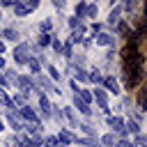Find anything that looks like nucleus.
Wrapping results in <instances>:
<instances>
[{
	"mask_svg": "<svg viewBox=\"0 0 147 147\" xmlns=\"http://www.w3.org/2000/svg\"><path fill=\"white\" fill-rule=\"evenodd\" d=\"M37 7H39V0H28V2H21V0H18V2H14L11 9H14L16 16H28V14H30L32 9H37Z\"/></svg>",
	"mask_w": 147,
	"mask_h": 147,
	"instance_id": "f257e3e1",
	"label": "nucleus"
},
{
	"mask_svg": "<svg viewBox=\"0 0 147 147\" xmlns=\"http://www.w3.org/2000/svg\"><path fill=\"white\" fill-rule=\"evenodd\" d=\"M28 48H30L28 44H21V46L14 48V62H16V64H28V60H30Z\"/></svg>",
	"mask_w": 147,
	"mask_h": 147,
	"instance_id": "f03ea898",
	"label": "nucleus"
},
{
	"mask_svg": "<svg viewBox=\"0 0 147 147\" xmlns=\"http://www.w3.org/2000/svg\"><path fill=\"white\" fill-rule=\"evenodd\" d=\"M92 99L99 103V108L103 110V113H108V94H106V90H101V87H96L94 92H92Z\"/></svg>",
	"mask_w": 147,
	"mask_h": 147,
	"instance_id": "7ed1b4c3",
	"label": "nucleus"
},
{
	"mask_svg": "<svg viewBox=\"0 0 147 147\" xmlns=\"http://www.w3.org/2000/svg\"><path fill=\"white\" fill-rule=\"evenodd\" d=\"M122 11H124V9H122V5H115V7L108 11V18H106V23H108L110 28H115V25L122 21Z\"/></svg>",
	"mask_w": 147,
	"mask_h": 147,
	"instance_id": "20e7f679",
	"label": "nucleus"
},
{
	"mask_svg": "<svg viewBox=\"0 0 147 147\" xmlns=\"http://www.w3.org/2000/svg\"><path fill=\"white\" fill-rule=\"evenodd\" d=\"M106 122H108V126H110L115 133L124 136V122H126V119H122V117H117V115H113V117L108 115V117H106Z\"/></svg>",
	"mask_w": 147,
	"mask_h": 147,
	"instance_id": "39448f33",
	"label": "nucleus"
},
{
	"mask_svg": "<svg viewBox=\"0 0 147 147\" xmlns=\"http://www.w3.org/2000/svg\"><path fill=\"white\" fill-rule=\"evenodd\" d=\"M115 30H117V34H119L122 39H129V37H131V32H133V28H131V25H129L124 18H122V21L115 25Z\"/></svg>",
	"mask_w": 147,
	"mask_h": 147,
	"instance_id": "423d86ee",
	"label": "nucleus"
},
{
	"mask_svg": "<svg viewBox=\"0 0 147 147\" xmlns=\"http://www.w3.org/2000/svg\"><path fill=\"white\" fill-rule=\"evenodd\" d=\"M18 115H21L23 119H28L30 124H34V122H39V119H37V113H34V108H30V106H21V110H18Z\"/></svg>",
	"mask_w": 147,
	"mask_h": 147,
	"instance_id": "0eeeda50",
	"label": "nucleus"
},
{
	"mask_svg": "<svg viewBox=\"0 0 147 147\" xmlns=\"http://www.w3.org/2000/svg\"><path fill=\"white\" fill-rule=\"evenodd\" d=\"M37 99H39V108H41V115H44V117H48V115H51V101L46 99V94H44V92H37Z\"/></svg>",
	"mask_w": 147,
	"mask_h": 147,
	"instance_id": "6e6552de",
	"label": "nucleus"
},
{
	"mask_svg": "<svg viewBox=\"0 0 147 147\" xmlns=\"http://www.w3.org/2000/svg\"><path fill=\"white\" fill-rule=\"evenodd\" d=\"M69 71H71V80H87V71H85L83 67L71 64V67H69Z\"/></svg>",
	"mask_w": 147,
	"mask_h": 147,
	"instance_id": "1a4fd4ad",
	"label": "nucleus"
},
{
	"mask_svg": "<svg viewBox=\"0 0 147 147\" xmlns=\"http://www.w3.org/2000/svg\"><path fill=\"white\" fill-rule=\"evenodd\" d=\"M57 142H60V145H71V142H78V138H76L71 131H60Z\"/></svg>",
	"mask_w": 147,
	"mask_h": 147,
	"instance_id": "9d476101",
	"label": "nucleus"
},
{
	"mask_svg": "<svg viewBox=\"0 0 147 147\" xmlns=\"http://www.w3.org/2000/svg\"><path fill=\"white\" fill-rule=\"evenodd\" d=\"M103 87L110 90V94H119V85H117V80L110 78V76H103Z\"/></svg>",
	"mask_w": 147,
	"mask_h": 147,
	"instance_id": "9b49d317",
	"label": "nucleus"
},
{
	"mask_svg": "<svg viewBox=\"0 0 147 147\" xmlns=\"http://www.w3.org/2000/svg\"><path fill=\"white\" fill-rule=\"evenodd\" d=\"M145 92H147V87H145V83H142V85L136 90V103H138L136 108H138V110H142V108H145Z\"/></svg>",
	"mask_w": 147,
	"mask_h": 147,
	"instance_id": "f8f14e48",
	"label": "nucleus"
},
{
	"mask_svg": "<svg viewBox=\"0 0 147 147\" xmlns=\"http://www.w3.org/2000/svg\"><path fill=\"white\" fill-rule=\"evenodd\" d=\"M94 39H96L99 46H113V37H110V32H99Z\"/></svg>",
	"mask_w": 147,
	"mask_h": 147,
	"instance_id": "ddd939ff",
	"label": "nucleus"
},
{
	"mask_svg": "<svg viewBox=\"0 0 147 147\" xmlns=\"http://www.w3.org/2000/svg\"><path fill=\"white\" fill-rule=\"evenodd\" d=\"M126 133H133V136H138V133H140V124H138V122H133V119L124 122V136H126Z\"/></svg>",
	"mask_w": 147,
	"mask_h": 147,
	"instance_id": "4468645a",
	"label": "nucleus"
},
{
	"mask_svg": "<svg viewBox=\"0 0 147 147\" xmlns=\"http://www.w3.org/2000/svg\"><path fill=\"white\" fill-rule=\"evenodd\" d=\"M101 147H115L117 145V138H115V133H106V136H101V142H99Z\"/></svg>",
	"mask_w": 147,
	"mask_h": 147,
	"instance_id": "2eb2a0df",
	"label": "nucleus"
},
{
	"mask_svg": "<svg viewBox=\"0 0 147 147\" xmlns=\"http://www.w3.org/2000/svg\"><path fill=\"white\" fill-rule=\"evenodd\" d=\"M7 122H9V124H11V129H16V131H21V129H23V124L18 122V115H16V113H7Z\"/></svg>",
	"mask_w": 147,
	"mask_h": 147,
	"instance_id": "dca6fc26",
	"label": "nucleus"
},
{
	"mask_svg": "<svg viewBox=\"0 0 147 147\" xmlns=\"http://www.w3.org/2000/svg\"><path fill=\"white\" fill-rule=\"evenodd\" d=\"M87 80H92V83H103V74H101L99 69H92V71H87Z\"/></svg>",
	"mask_w": 147,
	"mask_h": 147,
	"instance_id": "f3484780",
	"label": "nucleus"
},
{
	"mask_svg": "<svg viewBox=\"0 0 147 147\" xmlns=\"http://www.w3.org/2000/svg\"><path fill=\"white\" fill-rule=\"evenodd\" d=\"M74 106H76V108H78L83 115H90V113H92V110H90V106H87V103H83V101H80L76 94H74Z\"/></svg>",
	"mask_w": 147,
	"mask_h": 147,
	"instance_id": "a211bd4d",
	"label": "nucleus"
},
{
	"mask_svg": "<svg viewBox=\"0 0 147 147\" xmlns=\"http://www.w3.org/2000/svg\"><path fill=\"white\" fill-rule=\"evenodd\" d=\"M28 67H30V71H32V74H37V76H39V71H41V64H39V60H37V57H32V55H30V60H28Z\"/></svg>",
	"mask_w": 147,
	"mask_h": 147,
	"instance_id": "6ab92c4d",
	"label": "nucleus"
},
{
	"mask_svg": "<svg viewBox=\"0 0 147 147\" xmlns=\"http://www.w3.org/2000/svg\"><path fill=\"white\" fill-rule=\"evenodd\" d=\"M2 34H5V39H9V41H18V32H16L14 28H7Z\"/></svg>",
	"mask_w": 147,
	"mask_h": 147,
	"instance_id": "aec40b11",
	"label": "nucleus"
},
{
	"mask_svg": "<svg viewBox=\"0 0 147 147\" xmlns=\"http://www.w3.org/2000/svg\"><path fill=\"white\" fill-rule=\"evenodd\" d=\"M99 14V7L96 5H87V9H85V18H94Z\"/></svg>",
	"mask_w": 147,
	"mask_h": 147,
	"instance_id": "412c9836",
	"label": "nucleus"
},
{
	"mask_svg": "<svg viewBox=\"0 0 147 147\" xmlns=\"http://www.w3.org/2000/svg\"><path fill=\"white\" fill-rule=\"evenodd\" d=\"M85 9H87V5L85 2H78L76 5V18H85Z\"/></svg>",
	"mask_w": 147,
	"mask_h": 147,
	"instance_id": "4be33fe9",
	"label": "nucleus"
},
{
	"mask_svg": "<svg viewBox=\"0 0 147 147\" xmlns=\"http://www.w3.org/2000/svg\"><path fill=\"white\" fill-rule=\"evenodd\" d=\"M80 129H83V133H85V136H92V138L96 136V131H94V126H92V124H80Z\"/></svg>",
	"mask_w": 147,
	"mask_h": 147,
	"instance_id": "5701e85b",
	"label": "nucleus"
},
{
	"mask_svg": "<svg viewBox=\"0 0 147 147\" xmlns=\"http://www.w3.org/2000/svg\"><path fill=\"white\" fill-rule=\"evenodd\" d=\"M11 103H14V106H25V94H14Z\"/></svg>",
	"mask_w": 147,
	"mask_h": 147,
	"instance_id": "b1692460",
	"label": "nucleus"
},
{
	"mask_svg": "<svg viewBox=\"0 0 147 147\" xmlns=\"http://www.w3.org/2000/svg\"><path fill=\"white\" fill-rule=\"evenodd\" d=\"M51 37H53V34H44V32H41V34H39V46H48V44H51Z\"/></svg>",
	"mask_w": 147,
	"mask_h": 147,
	"instance_id": "393cba45",
	"label": "nucleus"
},
{
	"mask_svg": "<svg viewBox=\"0 0 147 147\" xmlns=\"http://www.w3.org/2000/svg\"><path fill=\"white\" fill-rule=\"evenodd\" d=\"M51 28H53V21H41V32H44V34H48Z\"/></svg>",
	"mask_w": 147,
	"mask_h": 147,
	"instance_id": "a878e982",
	"label": "nucleus"
},
{
	"mask_svg": "<svg viewBox=\"0 0 147 147\" xmlns=\"http://www.w3.org/2000/svg\"><path fill=\"white\" fill-rule=\"evenodd\" d=\"M48 76H51V78H55V80H57V78H60V71H57V69H55V67H53V64H48Z\"/></svg>",
	"mask_w": 147,
	"mask_h": 147,
	"instance_id": "bb28decb",
	"label": "nucleus"
},
{
	"mask_svg": "<svg viewBox=\"0 0 147 147\" xmlns=\"http://www.w3.org/2000/svg\"><path fill=\"white\" fill-rule=\"evenodd\" d=\"M145 142H147V140H145V136H142V133H138V136H136V145H133V147H145Z\"/></svg>",
	"mask_w": 147,
	"mask_h": 147,
	"instance_id": "cd10ccee",
	"label": "nucleus"
},
{
	"mask_svg": "<svg viewBox=\"0 0 147 147\" xmlns=\"http://www.w3.org/2000/svg\"><path fill=\"white\" fill-rule=\"evenodd\" d=\"M51 46H53V51H55V53H60V51H62V44H60V39H51Z\"/></svg>",
	"mask_w": 147,
	"mask_h": 147,
	"instance_id": "c85d7f7f",
	"label": "nucleus"
},
{
	"mask_svg": "<svg viewBox=\"0 0 147 147\" xmlns=\"http://www.w3.org/2000/svg\"><path fill=\"white\" fill-rule=\"evenodd\" d=\"M115 147H133V142L131 140H126V138H122V140H117V145Z\"/></svg>",
	"mask_w": 147,
	"mask_h": 147,
	"instance_id": "c756f323",
	"label": "nucleus"
},
{
	"mask_svg": "<svg viewBox=\"0 0 147 147\" xmlns=\"http://www.w3.org/2000/svg\"><path fill=\"white\" fill-rule=\"evenodd\" d=\"M90 30H92V34L96 37V34L101 32V23H92V28H90Z\"/></svg>",
	"mask_w": 147,
	"mask_h": 147,
	"instance_id": "7c9ffc66",
	"label": "nucleus"
},
{
	"mask_svg": "<svg viewBox=\"0 0 147 147\" xmlns=\"http://www.w3.org/2000/svg\"><path fill=\"white\" fill-rule=\"evenodd\" d=\"M0 7H14V0H2Z\"/></svg>",
	"mask_w": 147,
	"mask_h": 147,
	"instance_id": "2f4dec72",
	"label": "nucleus"
},
{
	"mask_svg": "<svg viewBox=\"0 0 147 147\" xmlns=\"http://www.w3.org/2000/svg\"><path fill=\"white\" fill-rule=\"evenodd\" d=\"M5 85H9V80L5 78V74H0V87H5Z\"/></svg>",
	"mask_w": 147,
	"mask_h": 147,
	"instance_id": "473e14b6",
	"label": "nucleus"
},
{
	"mask_svg": "<svg viewBox=\"0 0 147 147\" xmlns=\"http://www.w3.org/2000/svg\"><path fill=\"white\" fill-rule=\"evenodd\" d=\"M0 69H5V57L0 55Z\"/></svg>",
	"mask_w": 147,
	"mask_h": 147,
	"instance_id": "72a5a7b5",
	"label": "nucleus"
},
{
	"mask_svg": "<svg viewBox=\"0 0 147 147\" xmlns=\"http://www.w3.org/2000/svg\"><path fill=\"white\" fill-rule=\"evenodd\" d=\"M2 129H5V124H2V119H0V131H2Z\"/></svg>",
	"mask_w": 147,
	"mask_h": 147,
	"instance_id": "f704fd0d",
	"label": "nucleus"
},
{
	"mask_svg": "<svg viewBox=\"0 0 147 147\" xmlns=\"http://www.w3.org/2000/svg\"><path fill=\"white\" fill-rule=\"evenodd\" d=\"M23 147H32V145H30V140H28V145H23Z\"/></svg>",
	"mask_w": 147,
	"mask_h": 147,
	"instance_id": "c9c22d12",
	"label": "nucleus"
},
{
	"mask_svg": "<svg viewBox=\"0 0 147 147\" xmlns=\"http://www.w3.org/2000/svg\"><path fill=\"white\" fill-rule=\"evenodd\" d=\"M57 147H67V145H57Z\"/></svg>",
	"mask_w": 147,
	"mask_h": 147,
	"instance_id": "e433bc0d",
	"label": "nucleus"
},
{
	"mask_svg": "<svg viewBox=\"0 0 147 147\" xmlns=\"http://www.w3.org/2000/svg\"><path fill=\"white\" fill-rule=\"evenodd\" d=\"M0 18H2V11H0Z\"/></svg>",
	"mask_w": 147,
	"mask_h": 147,
	"instance_id": "4c0bfd02",
	"label": "nucleus"
},
{
	"mask_svg": "<svg viewBox=\"0 0 147 147\" xmlns=\"http://www.w3.org/2000/svg\"><path fill=\"white\" fill-rule=\"evenodd\" d=\"M41 147H46V145H41Z\"/></svg>",
	"mask_w": 147,
	"mask_h": 147,
	"instance_id": "58836bf2",
	"label": "nucleus"
}]
</instances>
